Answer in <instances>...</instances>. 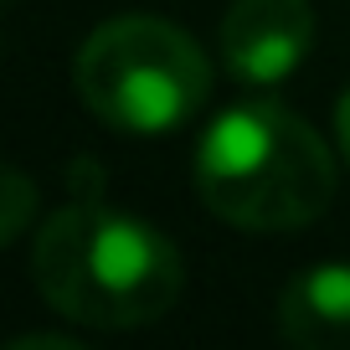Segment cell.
Returning <instances> with one entry per match:
<instances>
[{"instance_id":"cell-1","label":"cell","mask_w":350,"mask_h":350,"mask_svg":"<svg viewBox=\"0 0 350 350\" xmlns=\"http://www.w3.org/2000/svg\"><path fill=\"white\" fill-rule=\"evenodd\" d=\"M31 273L57 314L93 329H144L180 299V247L144 217L103 206L88 186L36 227Z\"/></svg>"},{"instance_id":"cell-2","label":"cell","mask_w":350,"mask_h":350,"mask_svg":"<svg viewBox=\"0 0 350 350\" xmlns=\"http://www.w3.org/2000/svg\"><path fill=\"white\" fill-rule=\"evenodd\" d=\"M196 191L227 227L294 232L335 201V154L294 109L247 98L201 134Z\"/></svg>"},{"instance_id":"cell-3","label":"cell","mask_w":350,"mask_h":350,"mask_svg":"<svg viewBox=\"0 0 350 350\" xmlns=\"http://www.w3.org/2000/svg\"><path fill=\"white\" fill-rule=\"evenodd\" d=\"M83 109L119 134H170L211 93L201 46L160 16H113L72 57Z\"/></svg>"},{"instance_id":"cell-4","label":"cell","mask_w":350,"mask_h":350,"mask_svg":"<svg viewBox=\"0 0 350 350\" xmlns=\"http://www.w3.org/2000/svg\"><path fill=\"white\" fill-rule=\"evenodd\" d=\"M314 46L309 0H232L221 21V62L237 83H284L304 67Z\"/></svg>"},{"instance_id":"cell-5","label":"cell","mask_w":350,"mask_h":350,"mask_svg":"<svg viewBox=\"0 0 350 350\" xmlns=\"http://www.w3.org/2000/svg\"><path fill=\"white\" fill-rule=\"evenodd\" d=\"M278 329L304 350H350V262H314L288 278Z\"/></svg>"},{"instance_id":"cell-6","label":"cell","mask_w":350,"mask_h":350,"mask_svg":"<svg viewBox=\"0 0 350 350\" xmlns=\"http://www.w3.org/2000/svg\"><path fill=\"white\" fill-rule=\"evenodd\" d=\"M5 196H11V211L0 217V242H11L16 232H21V211H26V201H31V191H26L21 175H5Z\"/></svg>"},{"instance_id":"cell-7","label":"cell","mask_w":350,"mask_h":350,"mask_svg":"<svg viewBox=\"0 0 350 350\" xmlns=\"http://www.w3.org/2000/svg\"><path fill=\"white\" fill-rule=\"evenodd\" d=\"M335 139H340V154L350 160V88H345V98H340V113H335Z\"/></svg>"}]
</instances>
